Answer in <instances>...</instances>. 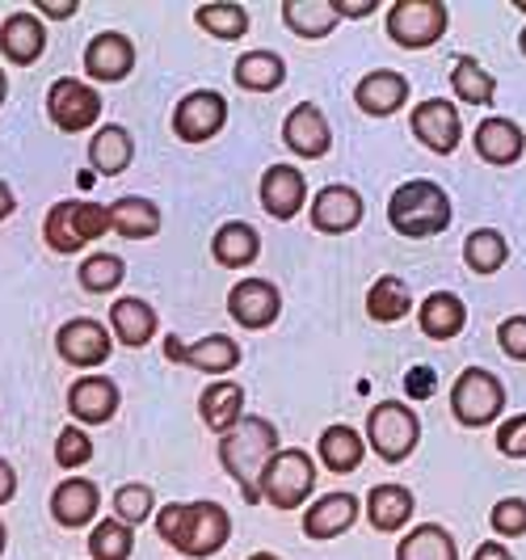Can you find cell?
<instances>
[{
    "mask_svg": "<svg viewBox=\"0 0 526 560\" xmlns=\"http://www.w3.org/2000/svg\"><path fill=\"white\" fill-rule=\"evenodd\" d=\"M257 195H261V207H266V215L270 220H295L300 211H304L307 202V182H304V168L295 165H270L261 173V186H257Z\"/></svg>",
    "mask_w": 526,
    "mask_h": 560,
    "instance_id": "obj_18",
    "label": "cell"
},
{
    "mask_svg": "<svg viewBox=\"0 0 526 560\" xmlns=\"http://www.w3.org/2000/svg\"><path fill=\"white\" fill-rule=\"evenodd\" d=\"M316 489V464L300 447H278L257 477V498L274 510H300Z\"/></svg>",
    "mask_w": 526,
    "mask_h": 560,
    "instance_id": "obj_4",
    "label": "cell"
},
{
    "mask_svg": "<svg viewBox=\"0 0 526 560\" xmlns=\"http://www.w3.org/2000/svg\"><path fill=\"white\" fill-rule=\"evenodd\" d=\"M136 161V140H131V131L127 127H118V122H102L97 131H93V140H89V165L97 168L102 177H118V173H127Z\"/></svg>",
    "mask_w": 526,
    "mask_h": 560,
    "instance_id": "obj_27",
    "label": "cell"
},
{
    "mask_svg": "<svg viewBox=\"0 0 526 560\" xmlns=\"http://www.w3.org/2000/svg\"><path fill=\"white\" fill-rule=\"evenodd\" d=\"M195 22L207 30L211 38L236 43V38L249 34V9H245V4H232V0H215V4H198Z\"/></svg>",
    "mask_w": 526,
    "mask_h": 560,
    "instance_id": "obj_38",
    "label": "cell"
},
{
    "mask_svg": "<svg viewBox=\"0 0 526 560\" xmlns=\"http://www.w3.org/2000/svg\"><path fill=\"white\" fill-rule=\"evenodd\" d=\"M56 354L68 366H77V371L102 366L114 354L110 325H102V320H93V316H77V320H68V325H59Z\"/></svg>",
    "mask_w": 526,
    "mask_h": 560,
    "instance_id": "obj_10",
    "label": "cell"
},
{
    "mask_svg": "<svg viewBox=\"0 0 526 560\" xmlns=\"http://www.w3.org/2000/svg\"><path fill=\"white\" fill-rule=\"evenodd\" d=\"M77 0H34V18H56V22H68L77 18Z\"/></svg>",
    "mask_w": 526,
    "mask_h": 560,
    "instance_id": "obj_47",
    "label": "cell"
},
{
    "mask_svg": "<svg viewBox=\"0 0 526 560\" xmlns=\"http://www.w3.org/2000/svg\"><path fill=\"white\" fill-rule=\"evenodd\" d=\"M110 232V207L106 202H89V198H63L47 211L43 236L56 253H81L89 241Z\"/></svg>",
    "mask_w": 526,
    "mask_h": 560,
    "instance_id": "obj_5",
    "label": "cell"
},
{
    "mask_svg": "<svg viewBox=\"0 0 526 560\" xmlns=\"http://www.w3.org/2000/svg\"><path fill=\"white\" fill-rule=\"evenodd\" d=\"M518 47H523V56H526V30L518 34Z\"/></svg>",
    "mask_w": 526,
    "mask_h": 560,
    "instance_id": "obj_55",
    "label": "cell"
},
{
    "mask_svg": "<svg viewBox=\"0 0 526 560\" xmlns=\"http://www.w3.org/2000/svg\"><path fill=\"white\" fill-rule=\"evenodd\" d=\"M451 413L468 430H484L505 413V384L484 366H468L451 384Z\"/></svg>",
    "mask_w": 526,
    "mask_h": 560,
    "instance_id": "obj_7",
    "label": "cell"
},
{
    "mask_svg": "<svg viewBox=\"0 0 526 560\" xmlns=\"http://www.w3.org/2000/svg\"><path fill=\"white\" fill-rule=\"evenodd\" d=\"M114 518L118 523H127L131 532H136L139 523H148L152 518V510H156V498H152V489L148 485H122L118 493H114Z\"/></svg>",
    "mask_w": 526,
    "mask_h": 560,
    "instance_id": "obj_42",
    "label": "cell"
},
{
    "mask_svg": "<svg viewBox=\"0 0 526 560\" xmlns=\"http://www.w3.org/2000/svg\"><path fill=\"white\" fill-rule=\"evenodd\" d=\"M161 329V316L156 308L148 304V300H139V295H122V300H114L110 304V334L114 341H122V346H148L152 337Z\"/></svg>",
    "mask_w": 526,
    "mask_h": 560,
    "instance_id": "obj_25",
    "label": "cell"
},
{
    "mask_svg": "<svg viewBox=\"0 0 526 560\" xmlns=\"http://www.w3.org/2000/svg\"><path fill=\"white\" fill-rule=\"evenodd\" d=\"M332 9H337V18H371L375 9H379V0H332Z\"/></svg>",
    "mask_w": 526,
    "mask_h": 560,
    "instance_id": "obj_48",
    "label": "cell"
},
{
    "mask_svg": "<svg viewBox=\"0 0 526 560\" xmlns=\"http://www.w3.org/2000/svg\"><path fill=\"white\" fill-rule=\"evenodd\" d=\"M417 325L421 334L434 337V341H451V337L464 334L468 325V304L455 295V291H430L417 308Z\"/></svg>",
    "mask_w": 526,
    "mask_h": 560,
    "instance_id": "obj_26",
    "label": "cell"
},
{
    "mask_svg": "<svg viewBox=\"0 0 526 560\" xmlns=\"http://www.w3.org/2000/svg\"><path fill=\"white\" fill-rule=\"evenodd\" d=\"M413 489H405V485H375L371 489V498H366V518H371V527L375 532H405V523L413 518Z\"/></svg>",
    "mask_w": 526,
    "mask_h": 560,
    "instance_id": "obj_28",
    "label": "cell"
},
{
    "mask_svg": "<svg viewBox=\"0 0 526 560\" xmlns=\"http://www.w3.org/2000/svg\"><path fill=\"white\" fill-rule=\"evenodd\" d=\"M498 346L505 359L526 363V316H505L498 325Z\"/></svg>",
    "mask_w": 526,
    "mask_h": 560,
    "instance_id": "obj_45",
    "label": "cell"
},
{
    "mask_svg": "<svg viewBox=\"0 0 526 560\" xmlns=\"http://www.w3.org/2000/svg\"><path fill=\"white\" fill-rule=\"evenodd\" d=\"M409 127H413L417 140L425 143L430 152H439V156H451L459 148V140H464L459 110H455V102H443V97H430V102L413 106Z\"/></svg>",
    "mask_w": 526,
    "mask_h": 560,
    "instance_id": "obj_14",
    "label": "cell"
},
{
    "mask_svg": "<svg viewBox=\"0 0 526 560\" xmlns=\"http://www.w3.org/2000/svg\"><path fill=\"white\" fill-rule=\"evenodd\" d=\"M13 498H17V472L9 459H0V505H9Z\"/></svg>",
    "mask_w": 526,
    "mask_h": 560,
    "instance_id": "obj_49",
    "label": "cell"
},
{
    "mask_svg": "<svg viewBox=\"0 0 526 560\" xmlns=\"http://www.w3.org/2000/svg\"><path fill=\"white\" fill-rule=\"evenodd\" d=\"M446 22L451 13L443 0H396L388 9V38L405 51H425L443 43Z\"/></svg>",
    "mask_w": 526,
    "mask_h": 560,
    "instance_id": "obj_8",
    "label": "cell"
},
{
    "mask_svg": "<svg viewBox=\"0 0 526 560\" xmlns=\"http://www.w3.org/2000/svg\"><path fill=\"white\" fill-rule=\"evenodd\" d=\"M366 443L384 464H405L421 443V418L405 400H379L366 413Z\"/></svg>",
    "mask_w": 526,
    "mask_h": 560,
    "instance_id": "obj_6",
    "label": "cell"
},
{
    "mask_svg": "<svg viewBox=\"0 0 526 560\" xmlns=\"http://www.w3.org/2000/svg\"><path fill=\"white\" fill-rule=\"evenodd\" d=\"M282 143H287L295 156H304V161L329 156L332 127H329V118H325V110H320L316 102H300L295 110L282 118Z\"/></svg>",
    "mask_w": 526,
    "mask_h": 560,
    "instance_id": "obj_16",
    "label": "cell"
},
{
    "mask_svg": "<svg viewBox=\"0 0 526 560\" xmlns=\"http://www.w3.org/2000/svg\"><path fill=\"white\" fill-rule=\"evenodd\" d=\"M47 114L59 131L77 136V131H93L102 122V93L93 84L77 81V77H59L47 89Z\"/></svg>",
    "mask_w": 526,
    "mask_h": 560,
    "instance_id": "obj_9",
    "label": "cell"
},
{
    "mask_svg": "<svg viewBox=\"0 0 526 560\" xmlns=\"http://www.w3.org/2000/svg\"><path fill=\"white\" fill-rule=\"evenodd\" d=\"M362 215H366V202L354 186H325L320 195L307 202V220L316 232H325V236H346V232H354L362 224Z\"/></svg>",
    "mask_w": 526,
    "mask_h": 560,
    "instance_id": "obj_13",
    "label": "cell"
},
{
    "mask_svg": "<svg viewBox=\"0 0 526 560\" xmlns=\"http://www.w3.org/2000/svg\"><path fill=\"white\" fill-rule=\"evenodd\" d=\"M489 523H493V532L501 539H518L526 535V498H501L493 505V514H489Z\"/></svg>",
    "mask_w": 526,
    "mask_h": 560,
    "instance_id": "obj_44",
    "label": "cell"
},
{
    "mask_svg": "<svg viewBox=\"0 0 526 560\" xmlns=\"http://www.w3.org/2000/svg\"><path fill=\"white\" fill-rule=\"evenodd\" d=\"M498 451L505 459H526V413L505 418L498 430Z\"/></svg>",
    "mask_w": 526,
    "mask_h": 560,
    "instance_id": "obj_46",
    "label": "cell"
},
{
    "mask_svg": "<svg viewBox=\"0 0 526 560\" xmlns=\"http://www.w3.org/2000/svg\"><path fill=\"white\" fill-rule=\"evenodd\" d=\"M211 257L227 266V270H245L253 266L257 257H261V236H257V228L245 224V220H227L220 224V232L211 236Z\"/></svg>",
    "mask_w": 526,
    "mask_h": 560,
    "instance_id": "obj_29",
    "label": "cell"
},
{
    "mask_svg": "<svg viewBox=\"0 0 526 560\" xmlns=\"http://www.w3.org/2000/svg\"><path fill=\"white\" fill-rule=\"evenodd\" d=\"M223 122H227V97L215 89H195L173 110V136L182 143H207L220 136Z\"/></svg>",
    "mask_w": 526,
    "mask_h": 560,
    "instance_id": "obj_11",
    "label": "cell"
},
{
    "mask_svg": "<svg viewBox=\"0 0 526 560\" xmlns=\"http://www.w3.org/2000/svg\"><path fill=\"white\" fill-rule=\"evenodd\" d=\"M136 68V43L118 30H106V34H93L89 47H84V72L89 81H102V84H118L131 77Z\"/></svg>",
    "mask_w": 526,
    "mask_h": 560,
    "instance_id": "obj_17",
    "label": "cell"
},
{
    "mask_svg": "<svg viewBox=\"0 0 526 560\" xmlns=\"http://www.w3.org/2000/svg\"><path fill=\"white\" fill-rule=\"evenodd\" d=\"M232 81L245 93H274L287 84V63L278 51H245L232 63Z\"/></svg>",
    "mask_w": 526,
    "mask_h": 560,
    "instance_id": "obj_30",
    "label": "cell"
},
{
    "mask_svg": "<svg viewBox=\"0 0 526 560\" xmlns=\"http://www.w3.org/2000/svg\"><path fill=\"white\" fill-rule=\"evenodd\" d=\"M282 22L291 34H300L307 43H320L337 30V9L332 0H282Z\"/></svg>",
    "mask_w": 526,
    "mask_h": 560,
    "instance_id": "obj_32",
    "label": "cell"
},
{
    "mask_svg": "<svg viewBox=\"0 0 526 560\" xmlns=\"http://www.w3.org/2000/svg\"><path fill=\"white\" fill-rule=\"evenodd\" d=\"M451 89H455V97L468 102V106H493V97H498L493 72L471 56L455 59V68H451Z\"/></svg>",
    "mask_w": 526,
    "mask_h": 560,
    "instance_id": "obj_37",
    "label": "cell"
},
{
    "mask_svg": "<svg viewBox=\"0 0 526 560\" xmlns=\"http://www.w3.org/2000/svg\"><path fill=\"white\" fill-rule=\"evenodd\" d=\"M47 51V26L43 18H34L30 9H17L0 22V56L9 59L13 68H30L34 59H43Z\"/></svg>",
    "mask_w": 526,
    "mask_h": 560,
    "instance_id": "obj_19",
    "label": "cell"
},
{
    "mask_svg": "<svg viewBox=\"0 0 526 560\" xmlns=\"http://www.w3.org/2000/svg\"><path fill=\"white\" fill-rule=\"evenodd\" d=\"M227 316L241 325V329H270L278 316H282V295L270 279H241L227 291Z\"/></svg>",
    "mask_w": 526,
    "mask_h": 560,
    "instance_id": "obj_12",
    "label": "cell"
},
{
    "mask_svg": "<svg viewBox=\"0 0 526 560\" xmlns=\"http://www.w3.org/2000/svg\"><path fill=\"white\" fill-rule=\"evenodd\" d=\"M156 535L182 557L207 560L232 539V514L220 502H173L156 514Z\"/></svg>",
    "mask_w": 526,
    "mask_h": 560,
    "instance_id": "obj_1",
    "label": "cell"
},
{
    "mask_svg": "<svg viewBox=\"0 0 526 560\" xmlns=\"http://www.w3.org/2000/svg\"><path fill=\"white\" fill-rule=\"evenodd\" d=\"M4 97H9V77H4V68H0V106H4Z\"/></svg>",
    "mask_w": 526,
    "mask_h": 560,
    "instance_id": "obj_52",
    "label": "cell"
},
{
    "mask_svg": "<svg viewBox=\"0 0 526 560\" xmlns=\"http://www.w3.org/2000/svg\"><path fill=\"white\" fill-rule=\"evenodd\" d=\"M97 510H102V493L89 477H68L51 493V518L63 532H81L89 523H97Z\"/></svg>",
    "mask_w": 526,
    "mask_h": 560,
    "instance_id": "obj_21",
    "label": "cell"
},
{
    "mask_svg": "<svg viewBox=\"0 0 526 560\" xmlns=\"http://www.w3.org/2000/svg\"><path fill=\"white\" fill-rule=\"evenodd\" d=\"M451 220H455V207H451L446 190L439 182H425V177L405 182L388 202V224L400 236H409V241L439 236V232L451 228Z\"/></svg>",
    "mask_w": 526,
    "mask_h": 560,
    "instance_id": "obj_3",
    "label": "cell"
},
{
    "mask_svg": "<svg viewBox=\"0 0 526 560\" xmlns=\"http://www.w3.org/2000/svg\"><path fill=\"white\" fill-rule=\"evenodd\" d=\"M77 279L89 295H110L122 287L127 279V261L118 257V253H93V257H84L81 270H77Z\"/></svg>",
    "mask_w": 526,
    "mask_h": 560,
    "instance_id": "obj_40",
    "label": "cell"
},
{
    "mask_svg": "<svg viewBox=\"0 0 526 560\" xmlns=\"http://www.w3.org/2000/svg\"><path fill=\"white\" fill-rule=\"evenodd\" d=\"M278 451V430L270 418H241L232 430H223L220 434V464L223 472L241 485V493H245V502L257 505V477H261V468L270 464V455Z\"/></svg>",
    "mask_w": 526,
    "mask_h": 560,
    "instance_id": "obj_2",
    "label": "cell"
},
{
    "mask_svg": "<svg viewBox=\"0 0 526 560\" xmlns=\"http://www.w3.org/2000/svg\"><path fill=\"white\" fill-rule=\"evenodd\" d=\"M505 257H510V245H505V236H501L498 228H476L464 241V261L476 275H498L501 266H505Z\"/></svg>",
    "mask_w": 526,
    "mask_h": 560,
    "instance_id": "obj_39",
    "label": "cell"
},
{
    "mask_svg": "<svg viewBox=\"0 0 526 560\" xmlns=\"http://www.w3.org/2000/svg\"><path fill=\"white\" fill-rule=\"evenodd\" d=\"M13 211H17V198L9 190V182H0V220H9Z\"/></svg>",
    "mask_w": 526,
    "mask_h": 560,
    "instance_id": "obj_51",
    "label": "cell"
},
{
    "mask_svg": "<svg viewBox=\"0 0 526 560\" xmlns=\"http://www.w3.org/2000/svg\"><path fill=\"white\" fill-rule=\"evenodd\" d=\"M122 396L118 384L106 375H81L72 388H68V413L81 421V425H106L118 413Z\"/></svg>",
    "mask_w": 526,
    "mask_h": 560,
    "instance_id": "obj_20",
    "label": "cell"
},
{
    "mask_svg": "<svg viewBox=\"0 0 526 560\" xmlns=\"http://www.w3.org/2000/svg\"><path fill=\"white\" fill-rule=\"evenodd\" d=\"M131 552H136V532H131L127 523H118V518L93 523V532H89V557L93 560H131Z\"/></svg>",
    "mask_w": 526,
    "mask_h": 560,
    "instance_id": "obj_41",
    "label": "cell"
},
{
    "mask_svg": "<svg viewBox=\"0 0 526 560\" xmlns=\"http://www.w3.org/2000/svg\"><path fill=\"white\" fill-rule=\"evenodd\" d=\"M396 560H459L455 535L439 523H421L396 544Z\"/></svg>",
    "mask_w": 526,
    "mask_h": 560,
    "instance_id": "obj_35",
    "label": "cell"
},
{
    "mask_svg": "<svg viewBox=\"0 0 526 560\" xmlns=\"http://www.w3.org/2000/svg\"><path fill=\"white\" fill-rule=\"evenodd\" d=\"M110 232L127 236V241H152L161 232V207L139 195L118 198L110 202Z\"/></svg>",
    "mask_w": 526,
    "mask_h": 560,
    "instance_id": "obj_31",
    "label": "cell"
},
{
    "mask_svg": "<svg viewBox=\"0 0 526 560\" xmlns=\"http://www.w3.org/2000/svg\"><path fill=\"white\" fill-rule=\"evenodd\" d=\"M354 102L371 118H388V114H396L409 102V77L405 72H391V68H375V72H366L359 81Z\"/></svg>",
    "mask_w": 526,
    "mask_h": 560,
    "instance_id": "obj_24",
    "label": "cell"
},
{
    "mask_svg": "<svg viewBox=\"0 0 526 560\" xmlns=\"http://www.w3.org/2000/svg\"><path fill=\"white\" fill-rule=\"evenodd\" d=\"M362 455H366V439H362L354 425H329L325 434H320V464L329 468V472H354L362 464Z\"/></svg>",
    "mask_w": 526,
    "mask_h": 560,
    "instance_id": "obj_36",
    "label": "cell"
},
{
    "mask_svg": "<svg viewBox=\"0 0 526 560\" xmlns=\"http://www.w3.org/2000/svg\"><path fill=\"white\" fill-rule=\"evenodd\" d=\"M471 143H476V156L484 165H514L523 161L526 152V136L514 118H484L476 131H471Z\"/></svg>",
    "mask_w": 526,
    "mask_h": 560,
    "instance_id": "obj_22",
    "label": "cell"
},
{
    "mask_svg": "<svg viewBox=\"0 0 526 560\" xmlns=\"http://www.w3.org/2000/svg\"><path fill=\"white\" fill-rule=\"evenodd\" d=\"M471 560H514V552H510L505 544H498V539H489V544H480V548H476V557Z\"/></svg>",
    "mask_w": 526,
    "mask_h": 560,
    "instance_id": "obj_50",
    "label": "cell"
},
{
    "mask_svg": "<svg viewBox=\"0 0 526 560\" xmlns=\"http://www.w3.org/2000/svg\"><path fill=\"white\" fill-rule=\"evenodd\" d=\"M165 359L168 363L190 366V371H207V375H227V371H236V363H241V346H236V337H223V334L198 337L190 346H182L177 337H168Z\"/></svg>",
    "mask_w": 526,
    "mask_h": 560,
    "instance_id": "obj_15",
    "label": "cell"
},
{
    "mask_svg": "<svg viewBox=\"0 0 526 560\" xmlns=\"http://www.w3.org/2000/svg\"><path fill=\"white\" fill-rule=\"evenodd\" d=\"M245 560H282V557H274V552H253V557H245Z\"/></svg>",
    "mask_w": 526,
    "mask_h": 560,
    "instance_id": "obj_54",
    "label": "cell"
},
{
    "mask_svg": "<svg viewBox=\"0 0 526 560\" xmlns=\"http://www.w3.org/2000/svg\"><path fill=\"white\" fill-rule=\"evenodd\" d=\"M514 9H523V13H526V0H514Z\"/></svg>",
    "mask_w": 526,
    "mask_h": 560,
    "instance_id": "obj_56",
    "label": "cell"
},
{
    "mask_svg": "<svg viewBox=\"0 0 526 560\" xmlns=\"http://www.w3.org/2000/svg\"><path fill=\"white\" fill-rule=\"evenodd\" d=\"M198 413L207 421V430H215V434L232 430L236 421L245 418V388L232 384V380H215V384L202 393V400H198Z\"/></svg>",
    "mask_w": 526,
    "mask_h": 560,
    "instance_id": "obj_33",
    "label": "cell"
},
{
    "mask_svg": "<svg viewBox=\"0 0 526 560\" xmlns=\"http://www.w3.org/2000/svg\"><path fill=\"white\" fill-rule=\"evenodd\" d=\"M362 514V502L354 493H325L320 502L304 510V535L307 539H337L346 535Z\"/></svg>",
    "mask_w": 526,
    "mask_h": 560,
    "instance_id": "obj_23",
    "label": "cell"
},
{
    "mask_svg": "<svg viewBox=\"0 0 526 560\" xmlns=\"http://www.w3.org/2000/svg\"><path fill=\"white\" fill-rule=\"evenodd\" d=\"M4 548H9V532H4V523H0V557H4Z\"/></svg>",
    "mask_w": 526,
    "mask_h": 560,
    "instance_id": "obj_53",
    "label": "cell"
},
{
    "mask_svg": "<svg viewBox=\"0 0 526 560\" xmlns=\"http://www.w3.org/2000/svg\"><path fill=\"white\" fill-rule=\"evenodd\" d=\"M413 312V295H409V282L396 279V275H379L366 291V316L375 325H396Z\"/></svg>",
    "mask_w": 526,
    "mask_h": 560,
    "instance_id": "obj_34",
    "label": "cell"
},
{
    "mask_svg": "<svg viewBox=\"0 0 526 560\" xmlns=\"http://www.w3.org/2000/svg\"><path fill=\"white\" fill-rule=\"evenodd\" d=\"M93 459V439L84 434L81 425H63L56 439V464L63 472H77Z\"/></svg>",
    "mask_w": 526,
    "mask_h": 560,
    "instance_id": "obj_43",
    "label": "cell"
}]
</instances>
